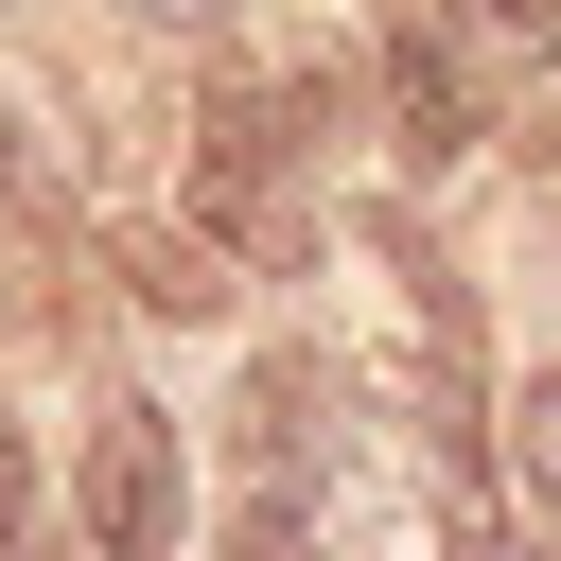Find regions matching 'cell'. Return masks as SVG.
<instances>
[{
    "mask_svg": "<svg viewBox=\"0 0 561 561\" xmlns=\"http://www.w3.org/2000/svg\"><path fill=\"white\" fill-rule=\"evenodd\" d=\"M140 18H175V35H193V18H210V0H140Z\"/></svg>",
    "mask_w": 561,
    "mask_h": 561,
    "instance_id": "cell-9",
    "label": "cell"
},
{
    "mask_svg": "<svg viewBox=\"0 0 561 561\" xmlns=\"http://www.w3.org/2000/svg\"><path fill=\"white\" fill-rule=\"evenodd\" d=\"M228 561H333L316 491H245V508H228Z\"/></svg>",
    "mask_w": 561,
    "mask_h": 561,
    "instance_id": "cell-6",
    "label": "cell"
},
{
    "mask_svg": "<svg viewBox=\"0 0 561 561\" xmlns=\"http://www.w3.org/2000/svg\"><path fill=\"white\" fill-rule=\"evenodd\" d=\"M0 561H53V508H35V473L0 456Z\"/></svg>",
    "mask_w": 561,
    "mask_h": 561,
    "instance_id": "cell-8",
    "label": "cell"
},
{
    "mask_svg": "<svg viewBox=\"0 0 561 561\" xmlns=\"http://www.w3.org/2000/svg\"><path fill=\"white\" fill-rule=\"evenodd\" d=\"M123 280H140L158 316H228V245H210V228H140V245H123Z\"/></svg>",
    "mask_w": 561,
    "mask_h": 561,
    "instance_id": "cell-5",
    "label": "cell"
},
{
    "mask_svg": "<svg viewBox=\"0 0 561 561\" xmlns=\"http://www.w3.org/2000/svg\"><path fill=\"white\" fill-rule=\"evenodd\" d=\"M193 210H210V245H298V140L263 123V88H210V140H193Z\"/></svg>",
    "mask_w": 561,
    "mask_h": 561,
    "instance_id": "cell-2",
    "label": "cell"
},
{
    "mask_svg": "<svg viewBox=\"0 0 561 561\" xmlns=\"http://www.w3.org/2000/svg\"><path fill=\"white\" fill-rule=\"evenodd\" d=\"M508 508H526V543L561 561V368L508 386Z\"/></svg>",
    "mask_w": 561,
    "mask_h": 561,
    "instance_id": "cell-4",
    "label": "cell"
},
{
    "mask_svg": "<svg viewBox=\"0 0 561 561\" xmlns=\"http://www.w3.org/2000/svg\"><path fill=\"white\" fill-rule=\"evenodd\" d=\"M175 526H193L175 421H158V403H105V421H88V543H105V561H175Z\"/></svg>",
    "mask_w": 561,
    "mask_h": 561,
    "instance_id": "cell-1",
    "label": "cell"
},
{
    "mask_svg": "<svg viewBox=\"0 0 561 561\" xmlns=\"http://www.w3.org/2000/svg\"><path fill=\"white\" fill-rule=\"evenodd\" d=\"M456 53H508V70H543V53H561V0H456Z\"/></svg>",
    "mask_w": 561,
    "mask_h": 561,
    "instance_id": "cell-7",
    "label": "cell"
},
{
    "mask_svg": "<svg viewBox=\"0 0 561 561\" xmlns=\"http://www.w3.org/2000/svg\"><path fill=\"white\" fill-rule=\"evenodd\" d=\"M386 123H403L421 175L473 158V70H456V35H386Z\"/></svg>",
    "mask_w": 561,
    "mask_h": 561,
    "instance_id": "cell-3",
    "label": "cell"
}]
</instances>
